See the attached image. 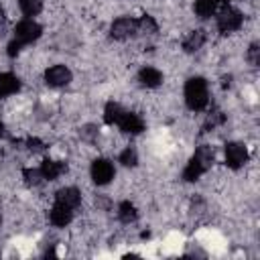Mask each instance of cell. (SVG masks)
<instances>
[{"label":"cell","instance_id":"6da1fadb","mask_svg":"<svg viewBox=\"0 0 260 260\" xmlns=\"http://www.w3.org/2000/svg\"><path fill=\"white\" fill-rule=\"evenodd\" d=\"M211 162H213V148L207 146V144L199 146V148L195 150V154L191 156V160L187 162V167H185V171H183V179H185L187 183L197 181V179L211 167Z\"/></svg>","mask_w":260,"mask_h":260},{"label":"cell","instance_id":"7a4b0ae2","mask_svg":"<svg viewBox=\"0 0 260 260\" xmlns=\"http://www.w3.org/2000/svg\"><path fill=\"white\" fill-rule=\"evenodd\" d=\"M185 102L191 110L199 112L207 106L209 95H207V83L203 77H191L185 83Z\"/></svg>","mask_w":260,"mask_h":260},{"label":"cell","instance_id":"3957f363","mask_svg":"<svg viewBox=\"0 0 260 260\" xmlns=\"http://www.w3.org/2000/svg\"><path fill=\"white\" fill-rule=\"evenodd\" d=\"M136 32H140L138 18H130V16L116 18V20L112 22V26H110V35H112V39H116V41L130 39V37H134Z\"/></svg>","mask_w":260,"mask_h":260},{"label":"cell","instance_id":"277c9868","mask_svg":"<svg viewBox=\"0 0 260 260\" xmlns=\"http://www.w3.org/2000/svg\"><path fill=\"white\" fill-rule=\"evenodd\" d=\"M41 32H43L41 24H37L32 18H24L14 26V39L20 41L22 45H28V43L37 41L41 37Z\"/></svg>","mask_w":260,"mask_h":260},{"label":"cell","instance_id":"5b68a950","mask_svg":"<svg viewBox=\"0 0 260 260\" xmlns=\"http://www.w3.org/2000/svg\"><path fill=\"white\" fill-rule=\"evenodd\" d=\"M242 22H244V16H242V12L240 10H236V8H223L219 14H217V28L225 35V32H232V30H238L240 26H242Z\"/></svg>","mask_w":260,"mask_h":260},{"label":"cell","instance_id":"8992f818","mask_svg":"<svg viewBox=\"0 0 260 260\" xmlns=\"http://www.w3.org/2000/svg\"><path fill=\"white\" fill-rule=\"evenodd\" d=\"M248 160V150L240 142H228L225 144V162L230 169H240Z\"/></svg>","mask_w":260,"mask_h":260},{"label":"cell","instance_id":"52a82bcc","mask_svg":"<svg viewBox=\"0 0 260 260\" xmlns=\"http://www.w3.org/2000/svg\"><path fill=\"white\" fill-rule=\"evenodd\" d=\"M91 179L98 185H106L114 179V165L106 158H95L91 162Z\"/></svg>","mask_w":260,"mask_h":260},{"label":"cell","instance_id":"ba28073f","mask_svg":"<svg viewBox=\"0 0 260 260\" xmlns=\"http://www.w3.org/2000/svg\"><path fill=\"white\" fill-rule=\"evenodd\" d=\"M45 81L53 87H63L71 81V71L65 65H53L45 71Z\"/></svg>","mask_w":260,"mask_h":260},{"label":"cell","instance_id":"9c48e42d","mask_svg":"<svg viewBox=\"0 0 260 260\" xmlns=\"http://www.w3.org/2000/svg\"><path fill=\"white\" fill-rule=\"evenodd\" d=\"M116 124L126 134H140L144 130V120L138 114H132V112H126V110H124V114L120 116V120Z\"/></svg>","mask_w":260,"mask_h":260},{"label":"cell","instance_id":"30bf717a","mask_svg":"<svg viewBox=\"0 0 260 260\" xmlns=\"http://www.w3.org/2000/svg\"><path fill=\"white\" fill-rule=\"evenodd\" d=\"M79 191L75 187H63L55 193V203L57 205H63V207H69V209H75L79 205Z\"/></svg>","mask_w":260,"mask_h":260},{"label":"cell","instance_id":"8fae6325","mask_svg":"<svg viewBox=\"0 0 260 260\" xmlns=\"http://www.w3.org/2000/svg\"><path fill=\"white\" fill-rule=\"evenodd\" d=\"M39 169H41V173H43L45 181H55V179H57V177H59V175L65 171V162L45 158V160H43V165H41Z\"/></svg>","mask_w":260,"mask_h":260},{"label":"cell","instance_id":"7c38bea8","mask_svg":"<svg viewBox=\"0 0 260 260\" xmlns=\"http://www.w3.org/2000/svg\"><path fill=\"white\" fill-rule=\"evenodd\" d=\"M49 217H51V223H53V225H57V228H65V225L73 219V209L55 203V207L51 209V215H49Z\"/></svg>","mask_w":260,"mask_h":260},{"label":"cell","instance_id":"4fadbf2b","mask_svg":"<svg viewBox=\"0 0 260 260\" xmlns=\"http://www.w3.org/2000/svg\"><path fill=\"white\" fill-rule=\"evenodd\" d=\"M138 81L144 87H156L162 81V73L158 69H154V67H142L140 73H138Z\"/></svg>","mask_w":260,"mask_h":260},{"label":"cell","instance_id":"5bb4252c","mask_svg":"<svg viewBox=\"0 0 260 260\" xmlns=\"http://www.w3.org/2000/svg\"><path fill=\"white\" fill-rule=\"evenodd\" d=\"M20 89V81L12 73H0V98L12 95Z\"/></svg>","mask_w":260,"mask_h":260},{"label":"cell","instance_id":"9a60e30c","mask_svg":"<svg viewBox=\"0 0 260 260\" xmlns=\"http://www.w3.org/2000/svg\"><path fill=\"white\" fill-rule=\"evenodd\" d=\"M203 43H205V32H203L201 28L191 30V32L183 39V51H187V53H195L197 49H201Z\"/></svg>","mask_w":260,"mask_h":260},{"label":"cell","instance_id":"2e32d148","mask_svg":"<svg viewBox=\"0 0 260 260\" xmlns=\"http://www.w3.org/2000/svg\"><path fill=\"white\" fill-rule=\"evenodd\" d=\"M122 114H124V108H122L120 104L108 102V104H106V110H104V120H106V124H116Z\"/></svg>","mask_w":260,"mask_h":260},{"label":"cell","instance_id":"e0dca14e","mask_svg":"<svg viewBox=\"0 0 260 260\" xmlns=\"http://www.w3.org/2000/svg\"><path fill=\"white\" fill-rule=\"evenodd\" d=\"M118 217H120V221L130 223V221H134L138 217V211H136V207L130 201H122L118 205Z\"/></svg>","mask_w":260,"mask_h":260},{"label":"cell","instance_id":"ac0fdd59","mask_svg":"<svg viewBox=\"0 0 260 260\" xmlns=\"http://www.w3.org/2000/svg\"><path fill=\"white\" fill-rule=\"evenodd\" d=\"M217 2H219V0H195V12H197V16L209 18V16L215 12Z\"/></svg>","mask_w":260,"mask_h":260},{"label":"cell","instance_id":"d6986e66","mask_svg":"<svg viewBox=\"0 0 260 260\" xmlns=\"http://www.w3.org/2000/svg\"><path fill=\"white\" fill-rule=\"evenodd\" d=\"M18 6L24 16H37L43 8V2L41 0H18Z\"/></svg>","mask_w":260,"mask_h":260},{"label":"cell","instance_id":"ffe728a7","mask_svg":"<svg viewBox=\"0 0 260 260\" xmlns=\"http://www.w3.org/2000/svg\"><path fill=\"white\" fill-rule=\"evenodd\" d=\"M225 122V116L219 112V110H213L209 116H207V120H205V124H203V132H209V130H215L217 126H221Z\"/></svg>","mask_w":260,"mask_h":260},{"label":"cell","instance_id":"44dd1931","mask_svg":"<svg viewBox=\"0 0 260 260\" xmlns=\"http://www.w3.org/2000/svg\"><path fill=\"white\" fill-rule=\"evenodd\" d=\"M22 177H24V181H26L28 185H41V183L45 181L41 169H24V171H22Z\"/></svg>","mask_w":260,"mask_h":260},{"label":"cell","instance_id":"7402d4cb","mask_svg":"<svg viewBox=\"0 0 260 260\" xmlns=\"http://www.w3.org/2000/svg\"><path fill=\"white\" fill-rule=\"evenodd\" d=\"M120 162L124 165V167H136V162H138V154H136V150L134 148H124L122 152H120Z\"/></svg>","mask_w":260,"mask_h":260},{"label":"cell","instance_id":"603a6c76","mask_svg":"<svg viewBox=\"0 0 260 260\" xmlns=\"http://www.w3.org/2000/svg\"><path fill=\"white\" fill-rule=\"evenodd\" d=\"M138 24H140V30L142 32H148V35H154L156 32V22H154V18L152 16H142V18H138Z\"/></svg>","mask_w":260,"mask_h":260},{"label":"cell","instance_id":"cb8c5ba5","mask_svg":"<svg viewBox=\"0 0 260 260\" xmlns=\"http://www.w3.org/2000/svg\"><path fill=\"white\" fill-rule=\"evenodd\" d=\"M248 61L256 67L258 63H260V49H258V45L254 43V45H250V49H248Z\"/></svg>","mask_w":260,"mask_h":260},{"label":"cell","instance_id":"d4e9b609","mask_svg":"<svg viewBox=\"0 0 260 260\" xmlns=\"http://www.w3.org/2000/svg\"><path fill=\"white\" fill-rule=\"evenodd\" d=\"M20 49H22V43H20V41L14 39L12 43H8V55H10V57H16V55L20 53Z\"/></svg>","mask_w":260,"mask_h":260},{"label":"cell","instance_id":"484cf974","mask_svg":"<svg viewBox=\"0 0 260 260\" xmlns=\"http://www.w3.org/2000/svg\"><path fill=\"white\" fill-rule=\"evenodd\" d=\"M81 136H83L85 140H93V138L98 136V130H95V126H85V128L81 130Z\"/></svg>","mask_w":260,"mask_h":260},{"label":"cell","instance_id":"4316f807","mask_svg":"<svg viewBox=\"0 0 260 260\" xmlns=\"http://www.w3.org/2000/svg\"><path fill=\"white\" fill-rule=\"evenodd\" d=\"M26 146L28 148H45V144L39 138H26Z\"/></svg>","mask_w":260,"mask_h":260},{"label":"cell","instance_id":"83f0119b","mask_svg":"<svg viewBox=\"0 0 260 260\" xmlns=\"http://www.w3.org/2000/svg\"><path fill=\"white\" fill-rule=\"evenodd\" d=\"M2 134H4V124L0 122V136H2Z\"/></svg>","mask_w":260,"mask_h":260},{"label":"cell","instance_id":"f1b7e54d","mask_svg":"<svg viewBox=\"0 0 260 260\" xmlns=\"http://www.w3.org/2000/svg\"><path fill=\"white\" fill-rule=\"evenodd\" d=\"M2 18H4V16H2V8H0V22H2Z\"/></svg>","mask_w":260,"mask_h":260},{"label":"cell","instance_id":"f546056e","mask_svg":"<svg viewBox=\"0 0 260 260\" xmlns=\"http://www.w3.org/2000/svg\"><path fill=\"white\" fill-rule=\"evenodd\" d=\"M223 2H228V0H223Z\"/></svg>","mask_w":260,"mask_h":260}]
</instances>
